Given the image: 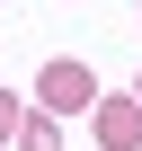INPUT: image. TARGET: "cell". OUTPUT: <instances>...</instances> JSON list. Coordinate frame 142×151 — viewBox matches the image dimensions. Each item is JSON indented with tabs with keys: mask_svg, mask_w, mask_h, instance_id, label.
Masks as SVG:
<instances>
[{
	"mask_svg": "<svg viewBox=\"0 0 142 151\" xmlns=\"http://www.w3.org/2000/svg\"><path fill=\"white\" fill-rule=\"evenodd\" d=\"M36 98H44V116H89V107H98V71H89V62H44Z\"/></svg>",
	"mask_w": 142,
	"mask_h": 151,
	"instance_id": "1",
	"label": "cell"
},
{
	"mask_svg": "<svg viewBox=\"0 0 142 151\" xmlns=\"http://www.w3.org/2000/svg\"><path fill=\"white\" fill-rule=\"evenodd\" d=\"M89 124H98V151H142V98H98Z\"/></svg>",
	"mask_w": 142,
	"mask_h": 151,
	"instance_id": "2",
	"label": "cell"
},
{
	"mask_svg": "<svg viewBox=\"0 0 142 151\" xmlns=\"http://www.w3.org/2000/svg\"><path fill=\"white\" fill-rule=\"evenodd\" d=\"M18 151H62V116H27L18 124Z\"/></svg>",
	"mask_w": 142,
	"mask_h": 151,
	"instance_id": "3",
	"label": "cell"
},
{
	"mask_svg": "<svg viewBox=\"0 0 142 151\" xmlns=\"http://www.w3.org/2000/svg\"><path fill=\"white\" fill-rule=\"evenodd\" d=\"M18 124H27V116H18V98L0 89V142H18Z\"/></svg>",
	"mask_w": 142,
	"mask_h": 151,
	"instance_id": "4",
	"label": "cell"
},
{
	"mask_svg": "<svg viewBox=\"0 0 142 151\" xmlns=\"http://www.w3.org/2000/svg\"><path fill=\"white\" fill-rule=\"evenodd\" d=\"M133 98H142V89H133Z\"/></svg>",
	"mask_w": 142,
	"mask_h": 151,
	"instance_id": "5",
	"label": "cell"
}]
</instances>
